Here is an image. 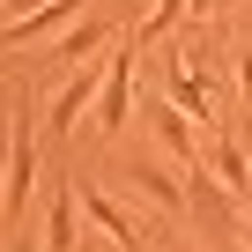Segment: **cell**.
<instances>
[{
	"label": "cell",
	"mask_w": 252,
	"mask_h": 252,
	"mask_svg": "<svg viewBox=\"0 0 252 252\" xmlns=\"http://www.w3.org/2000/svg\"><path fill=\"white\" fill-rule=\"evenodd\" d=\"M237 104H245V119H252V37L237 45Z\"/></svg>",
	"instance_id": "12"
},
{
	"label": "cell",
	"mask_w": 252,
	"mask_h": 252,
	"mask_svg": "<svg viewBox=\"0 0 252 252\" xmlns=\"http://www.w3.org/2000/svg\"><path fill=\"white\" fill-rule=\"evenodd\" d=\"M141 119L156 126V149H163V156H178L186 171L200 163V134H193V111H178V104H141Z\"/></svg>",
	"instance_id": "4"
},
{
	"label": "cell",
	"mask_w": 252,
	"mask_h": 252,
	"mask_svg": "<svg viewBox=\"0 0 252 252\" xmlns=\"http://www.w3.org/2000/svg\"><path fill=\"white\" fill-rule=\"evenodd\" d=\"M208 171H215L237 200H252V156H245V141H237V134H215V141H208Z\"/></svg>",
	"instance_id": "6"
},
{
	"label": "cell",
	"mask_w": 252,
	"mask_h": 252,
	"mask_svg": "<svg viewBox=\"0 0 252 252\" xmlns=\"http://www.w3.org/2000/svg\"><path fill=\"white\" fill-rule=\"evenodd\" d=\"M171 104L193 111V119H208V111H215V82H208L200 67H178V74H171ZM208 126H215V119H208Z\"/></svg>",
	"instance_id": "7"
},
{
	"label": "cell",
	"mask_w": 252,
	"mask_h": 252,
	"mask_svg": "<svg viewBox=\"0 0 252 252\" xmlns=\"http://www.w3.org/2000/svg\"><path fill=\"white\" fill-rule=\"evenodd\" d=\"M134 186H141V193H149L156 208H171V215L186 208V186H178L171 171H156V163H134Z\"/></svg>",
	"instance_id": "9"
},
{
	"label": "cell",
	"mask_w": 252,
	"mask_h": 252,
	"mask_svg": "<svg viewBox=\"0 0 252 252\" xmlns=\"http://www.w3.org/2000/svg\"><path fill=\"white\" fill-rule=\"evenodd\" d=\"M171 252H193V245H171Z\"/></svg>",
	"instance_id": "16"
},
{
	"label": "cell",
	"mask_w": 252,
	"mask_h": 252,
	"mask_svg": "<svg viewBox=\"0 0 252 252\" xmlns=\"http://www.w3.org/2000/svg\"><path fill=\"white\" fill-rule=\"evenodd\" d=\"M74 200H82L74 186H60V193H52V222H45V252H74V245H82V237H74Z\"/></svg>",
	"instance_id": "8"
},
{
	"label": "cell",
	"mask_w": 252,
	"mask_h": 252,
	"mask_svg": "<svg viewBox=\"0 0 252 252\" xmlns=\"http://www.w3.org/2000/svg\"><path fill=\"white\" fill-rule=\"evenodd\" d=\"M74 193H82V215H89V222H96V230H104L119 252H149V245H141V230L126 222V208H119L111 193H96V186H82V178H74Z\"/></svg>",
	"instance_id": "5"
},
{
	"label": "cell",
	"mask_w": 252,
	"mask_h": 252,
	"mask_svg": "<svg viewBox=\"0 0 252 252\" xmlns=\"http://www.w3.org/2000/svg\"><path fill=\"white\" fill-rule=\"evenodd\" d=\"M186 8H193V0H156V8L141 15V30H134V37H171V30L186 23Z\"/></svg>",
	"instance_id": "10"
},
{
	"label": "cell",
	"mask_w": 252,
	"mask_h": 252,
	"mask_svg": "<svg viewBox=\"0 0 252 252\" xmlns=\"http://www.w3.org/2000/svg\"><path fill=\"white\" fill-rule=\"evenodd\" d=\"M134 119V37L104 52V89H96V134H119Z\"/></svg>",
	"instance_id": "2"
},
{
	"label": "cell",
	"mask_w": 252,
	"mask_h": 252,
	"mask_svg": "<svg viewBox=\"0 0 252 252\" xmlns=\"http://www.w3.org/2000/svg\"><path fill=\"white\" fill-rule=\"evenodd\" d=\"M245 15H252V0H245Z\"/></svg>",
	"instance_id": "17"
},
{
	"label": "cell",
	"mask_w": 252,
	"mask_h": 252,
	"mask_svg": "<svg viewBox=\"0 0 252 252\" xmlns=\"http://www.w3.org/2000/svg\"><path fill=\"white\" fill-rule=\"evenodd\" d=\"M237 245H245V252H252V208H245V222H237Z\"/></svg>",
	"instance_id": "14"
},
{
	"label": "cell",
	"mask_w": 252,
	"mask_h": 252,
	"mask_svg": "<svg viewBox=\"0 0 252 252\" xmlns=\"http://www.w3.org/2000/svg\"><path fill=\"white\" fill-rule=\"evenodd\" d=\"M186 208L200 215V230H208V237H237V222H245V215H237L245 200H237L208 163H193V171H186Z\"/></svg>",
	"instance_id": "1"
},
{
	"label": "cell",
	"mask_w": 252,
	"mask_h": 252,
	"mask_svg": "<svg viewBox=\"0 0 252 252\" xmlns=\"http://www.w3.org/2000/svg\"><path fill=\"white\" fill-rule=\"evenodd\" d=\"M96 89H104V60H82V67L45 96V126H52V134H74V119L96 104Z\"/></svg>",
	"instance_id": "3"
},
{
	"label": "cell",
	"mask_w": 252,
	"mask_h": 252,
	"mask_svg": "<svg viewBox=\"0 0 252 252\" xmlns=\"http://www.w3.org/2000/svg\"><path fill=\"white\" fill-rule=\"evenodd\" d=\"M96 45H104V23H74V30L60 37V60H89Z\"/></svg>",
	"instance_id": "11"
},
{
	"label": "cell",
	"mask_w": 252,
	"mask_h": 252,
	"mask_svg": "<svg viewBox=\"0 0 252 252\" xmlns=\"http://www.w3.org/2000/svg\"><path fill=\"white\" fill-rule=\"evenodd\" d=\"M15 252H37V245H30V237H23V230H15Z\"/></svg>",
	"instance_id": "15"
},
{
	"label": "cell",
	"mask_w": 252,
	"mask_h": 252,
	"mask_svg": "<svg viewBox=\"0 0 252 252\" xmlns=\"http://www.w3.org/2000/svg\"><path fill=\"white\" fill-rule=\"evenodd\" d=\"M222 8H230V0H193L186 15H193V23H208V15H222Z\"/></svg>",
	"instance_id": "13"
}]
</instances>
